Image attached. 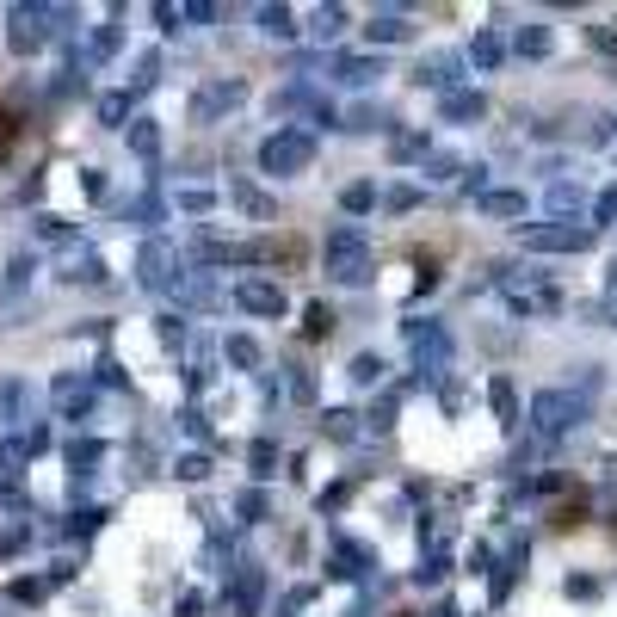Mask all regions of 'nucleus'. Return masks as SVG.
Segmentation results:
<instances>
[{"mask_svg": "<svg viewBox=\"0 0 617 617\" xmlns=\"http://www.w3.org/2000/svg\"><path fill=\"white\" fill-rule=\"evenodd\" d=\"M130 99H136L130 87H124V93H105V99H99V124H112V130H124V118H130Z\"/></svg>", "mask_w": 617, "mask_h": 617, "instance_id": "a19ab883", "label": "nucleus"}, {"mask_svg": "<svg viewBox=\"0 0 617 617\" xmlns=\"http://www.w3.org/2000/svg\"><path fill=\"white\" fill-rule=\"evenodd\" d=\"M383 371H389V365H383V358H377V352H358V358H352V365H346V377H352L358 389H377V383H383Z\"/></svg>", "mask_w": 617, "mask_h": 617, "instance_id": "72a5a7b5", "label": "nucleus"}, {"mask_svg": "<svg viewBox=\"0 0 617 617\" xmlns=\"http://www.w3.org/2000/svg\"><path fill=\"white\" fill-rule=\"evenodd\" d=\"M247 463H253V482H266V476H278V469H272V463H278V445H272V439H260V445L247 451Z\"/></svg>", "mask_w": 617, "mask_h": 617, "instance_id": "37998d69", "label": "nucleus"}, {"mask_svg": "<svg viewBox=\"0 0 617 617\" xmlns=\"http://www.w3.org/2000/svg\"><path fill=\"white\" fill-rule=\"evenodd\" d=\"M358 420H365V414H352V408H328V414H321V432H328L334 445H352V439H358Z\"/></svg>", "mask_w": 617, "mask_h": 617, "instance_id": "a878e982", "label": "nucleus"}, {"mask_svg": "<svg viewBox=\"0 0 617 617\" xmlns=\"http://www.w3.org/2000/svg\"><path fill=\"white\" fill-rule=\"evenodd\" d=\"M365 38H371L377 50H389V44H408V38H414V19H408L402 7H377V13L365 19Z\"/></svg>", "mask_w": 617, "mask_h": 617, "instance_id": "9b49d317", "label": "nucleus"}, {"mask_svg": "<svg viewBox=\"0 0 617 617\" xmlns=\"http://www.w3.org/2000/svg\"><path fill=\"white\" fill-rule=\"evenodd\" d=\"M62 284H105V260L99 253H75V260L62 266Z\"/></svg>", "mask_w": 617, "mask_h": 617, "instance_id": "cd10ccee", "label": "nucleus"}, {"mask_svg": "<svg viewBox=\"0 0 617 617\" xmlns=\"http://www.w3.org/2000/svg\"><path fill=\"white\" fill-rule=\"evenodd\" d=\"M50 395H56V408H62V420H75V426H81V420L93 414V389H87L81 377H56V389H50Z\"/></svg>", "mask_w": 617, "mask_h": 617, "instance_id": "dca6fc26", "label": "nucleus"}, {"mask_svg": "<svg viewBox=\"0 0 617 617\" xmlns=\"http://www.w3.org/2000/svg\"><path fill=\"white\" fill-rule=\"evenodd\" d=\"M179 19H186V7H167V0L155 7V25H161V31H179Z\"/></svg>", "mask_w": 617, "mask_h": 617, "instance_id": "bf43d9fd", "label": "nucleus"}, {"mask_svg": "<svg viewBox=\"0 0 617 617\" xmlns=\"http://www.w3.org/2000/svg\"><path fill=\"white\" fill-rule=\"evenodd\" d=\"M284 395H297V402H315V377H309V371H290Z\"/></svg>", "mask_w": 617, "mask_h": 617, "instance_id": "864d4df0", "label": "nucleus"}, {"mask_svg": "<svg viewBox=\"0 0 617 617\" xmlns=\"http://www.w3.org/2000/svg\"><path fill=\"white\" fill-rule=\"evenodd\" d=\"M161 216H167L161 198H130V204H124V223H136V229H155Z\"/></svg>", "mask_w": 617, "mask_h": 617, "instance_id": "58836bf2", "label": "nucleus"}, {"mask_svg": "<svg viewBox=\"0 0 617 617\" xmlns=\"http://www.w3.org/2000/svg\"><path fill=\"white\" fill-rule=\"evenodd\" d=\"M371 426H377V432H389V426H395V395H383V402L371 408Z\"/></svg>", "mask_w": 617, "mask_h": 617, "instance_id": "6e6d98bb", "label": "nucleus"}, {"mask_svg": "<svg viewBox=\"0 0 617 617\" xmlns=\"http://www.w3.org/2000/svg\"><path fill=\"white\" fill-rule=\"evenodd\" d=\"M611 81H617V68H611Z\"/></svg>", "mask_w": 617, "mask_h": 617, "instance_id": "69168bd1", "label": "nucleus"}, {"mask_svg": "<svg viewBox=\"0 0 617 617\" xmlns=\"http://www.w3.org/2000/svg\"><path fill=\"white\" fill-rule=\"evenodd\" d=\"M457 173H469V161L451 155V149H432V155L420 161V179H457Z\"/></svg>", "mask_w": 617, "mask_h": 617, "instance_id": "7c9ffc66", "label": "nucleus"}, {"mask_svg": "<svg viewBox=\"0 0 617 617\" xmlns=\"http://www.w3.org/2000/svg\"><path fill=\"white\" fill-rule=\"evenodd\" d=\"M321 272H328L334 284H371L377 260H371V235L358 223H340L328 229V241H321Z\"/></svg>", "mask_w": 617, "mask_h": 617, "instance_id": "f257e3e1", "label": "nucleus"}, {"mask_svg": "<svg viewBox=\"0 0 617 617\" xmlns=\"http://www.w3.org/2000/svg\"><path fill=\"white\" fill-rule=\"evenodd\" d=\"M99 383H112V389H124L130 377H124V365H118V358H99Z\"/></svg>", "mask_w": 617, "mask_h": 617, "instance_id": "4d7b16f0", "label": "nucleus"}, {"mask_svg": "<svg viewBox=\"0 0 617 617\" xmlns=\"http://www.w3.org/2000/svg\"><path fill=\"white\" fill-rule=\"evenodd\" d=\"M340 130H352V136H377V130H389V112H383V105H352Z\"/></svg>", "mask_w": 617, "mask_h": 617, "instance_id": "393cba45", "label": "nucleus"}, {"mask_svg": "<svg viewBox=\"0 0 617 617\" xmlns=\"http://www.w3.org/2000/svg\"><path fill=\"white\" fill-rule=\"evenodd\" d=\"M155 334H161V346H186V340H192L186 315H173V309H167V315H155Z\"/></svg>", "mask_w": 617, "mask_h": 617, "instance_id": "79ce46f5", "label": "nucleus"}, {"mask_svg": "<svg viewBox=\"0 0 617 617\" xmlns=\"http://www.w3.org/2000/svg\"><path fill=\"white\" fill-rule=\"evenodd\" d=\"M223 358H229L235 371H260L266 352H260V340H253V334H229V340H223Z\"/></svg>", "mask_w": 617, "mask_h": 617, "instance_id": "5701e85b", "label": "nucleus"}, {"mask_svg": "<svg viewBox=\"0 0 617 617\" xmlns=\"http://www.w3.org/2000/svg\"><path fill=\"white\" fill-rule=\"evenodd\" d=\"M611 278H617V260H611Z\"/></svg>", "mask_w": 617, "mask_h": 617, "instance_id": "0e129e2a", "label": "nucleus"}, {"mask_svg": "<svg viewBox=\"0 0 617 617\" xmlns=\"http://www.w3.org/2000/svg\"><path fill=\"white\" fill-rule=\"evenodd\" d=\"M173 297H179V309H216L223 290H216V272H179Z\"/></svg>", "mask_w": 617, "mask_h": 617, "instance_id": "4468645a", "label": "nucleus"}, {"mask_svg": "<svg viewBox=\"0 0 617 617\" xmlns=\"http://www.w3.org/2000/svg\"><path fill=\"white\" fill-rule=\"evenodd\" d=\"M235 303H241L247 315H284V309H290V290H284L278 278H241V284H235Z\"/></svg>", "mask_w": 617, "mask_h": 617, "instance_id": "1a4fd4ad", "label": "nucleus"}, {"mask_svg": "<svg viewBox=\"0 0 617 617\" xmlns=\"http://www.w3.org/2000/svg\"><path fill=\"white\" fill-rule=\"evenodd\" d=\"M303 334H309V340H328V334H334V309H328V303H309Z\"/></svg>", "mask_w": 617, "mask_h": 617, "instance_id": "c03bdc74", "label": "nucleus"}, {"mask_svg": "<svg viewBox=\"0 0 617 617\" xmlns=\"http://www.w3.org/2000/svg\"><path fill=\"white\" fill-rule=\"evenodd\" d=\"M235 513H241L247 525H260V519L272 513V500H266V488H241V494H235Z\"/></svg>", "mask_w": 617, "mask_h": 617, "instance_id": "4c0bfd02", "label": "nucleus"}, {"mask_svg": "<svg viewBox=\"0 0 617 617\" xmlns=\"http://www.w3.org/2000/svg\"><path fill=\"white\" fill-rule=\"evenodd\" d=\"M587 216H593V229H605V223H617V186H605V192L593 198V210H587Z\"/></svg>", "mask_w": 617, "mask_h": 617, "instance_id": "49530a36", "label": "nucleus"}, {"mask_svg": "<svg viewBox=\"0 0 617 617\" xmlns=\"http://www.w3.org/2000/svg\"><path fill=\"white\" fill-rule=\"evenodd\" d=\"M599 241V229L593 223H519V247L525 253H587Z\"/></svg>", "mask_w": 617, "mask_h": 617, "instance_id": "20e7f679", "label": "nucleus"}, {"mask_svg": "<svg viewBox=\"0 0 617 617\" xmlns=\"http://www.w3.org/2000/svg\"><path fill=\"white\" fill-rule=\"evenodd\" d=\"M593 414V402L580 389H543L531 395V432L537 439H568V432H580Z\"/></svg>", "mask_w": 617, "mask_h": 617, "instance_id": "f03ea898", "label": "nucleus"}, {"mask_svg": "<svg viewBox=\"0 0 617 617\" xmlns=\"http://www.w3.org/2000/svg\"><path fill=\"white\" fill-rule=\"evenodd\" d=\"M241 105H247V81L216 75V81H204L192 93V124H223L229 112H241Z\"/></svg>", "mask_w": 617, "mask_h": 617, "instance_id": "423d86ee", "label": "nucleus"}, {"mask_svg": "<svg viewBox=\"0 0 617 617\" xmlns=\"http://www.w3.org/2000/svg\"><path fill=\"white\" fill-rule=\"evenodd\" d=\"M105 525V506H87V513H75V525H68V531H75V537H93Z\"/></svg>", "mask_w": 617, "mask_h": 617, "instance_id": "3c124183", "label": "nucleus"}, {"mask_svg": "<svg viewBox=\"0 0 617 617\" xmlns=\"http://www.w3.org/2000/svg\"><path fill=\"white\" fill-rule=\"evenodd\" d=\"M593 44H599V50H617V25H593Z\"/></svg>", "mask_w": 617, "mask_h": 617, "instance_id": "052dcab7", "label": "nucleus"}, {"mask_svg": "<svg viewBox=\"0 0 617 617\" xmlns=\"http://www.w3.org/2000/svg\"><path fill=\"white\" fill-rule=\"evenodd\" d=\"M543 204H550V216H556V223H580V216L593 210V198H587V186H580V179H556Z\"/></svg>", "mask_w": 617, "mask_h": 617, "instance_id": "ddd939ff", "label": "nucleus"}, {"mask_svg": "<svg viewBox=\"0 0 617 617\" xmlns=\"http://www.w3.org/2000/svg\"><path fill=\"white\" fill-rule=\"evenodd\" d=\"M365 568H371V550H358V543L334 537V562H328V574H334V580H358Z\"/></svg>", "mask_w": 617, "mask_h": 617, "instance_id": "6ab92c4d", "label": "nucleus"}, {"mask_svg": "<svg viewBox=\"0 0 617 617\" xmlns=\"http://www.w3.org/2000/svg\"><path fill=\"white\" fill-rule=\"evenodd\" d=\"M253 25H260L266 38H297V13H290L284 0H278V7H260V13H253Z\"/></svg>", "mask_w": 617, "mask_h": 617, "instance_id": "b1692460", "label": "nucleus"}, {"mask_svg": "<svg viewBox=\"0 0 617 617\" xmlns=\"http://www.w3.org/2000/svg\"><path fill=\"white\" fill-rule=\"evenodd\" d=\"M395 155H402V161H426V155H432L426 130H408V136H395Z\"/></svg>", "mask_w": 617, "mask_h": 617, "instance_id": "a18cd8bd", "label": "nucleus"}, {"mask_svg": "<svg viewBox=\"0 0 617 617\" xmlns=\"http://www.w3.org/2000/svg\"><path fill=\"white\" fill-rule=\"evenodd\" d=\"M439 118H445V124H482V118H488V93H482V87L445 93V99H439Z\"/></svg>", "mask_w": 617, "mask_h": 617, "instance_id": "f8f14e48", "label": "nucleus"}, {"mask_svg": "<svg viewBox=\"0 0 617 617\" xmlns=\"http://www.w3.org/2000/svg\"><path fill=\"white\" fill-rule=\"evenodd\" d=\"M328 75H334L340 87H371V81L383 75V56H352V50H340V56L328 62Z\"/></svg>", "mask_w": 617, "mask_h": 617, "instance_id": "2eb2a0df", "label": "nucleus"}, {"mask_svg": "<svg viewBox=\"0 0 617 617\" xmlns=\"http://www.w3.org/2000/svg\"><path fill=\"white\" fill-rule=\"evenodd\" d=\"M599 593V580H587V574H568V599H593Z\"/></svg>", "mask_w": 617, "mask_h": 617, "instance_id": "13d9d810", "label": "nucleus"}, {"mask_svg": "<svg viewBox=\"0 0 617 617\" xmlns=\"http://www.w3.org/2000/svg\"><path fill=\"white\" fill-rule=\"evenodd\" d=\"M599 321H605V328H617V290H611V297H605V309H599Z\"/></svg>", "mask_w": 617, "mask_h": 617, "instance_id": "e2e57ef3", "label": "nucleus"}, {"mask_svg": "<svg viewBox=\"0 0 617 617\" xmlns=\"http://www.w3.org/2000/svg\"><path fill=\"white\" fill-rule=\"evenodd\" d=\"M136 284L155 290V297H161V290H173V284H179V247L161 241V235L142 241V253H136Z\"/></svg>", "mask_w": 617, "mask_h": 617, "instance_id": "0eeeda50", "label": "nucleus"}, {"mask_svg": "<svg viewBox=\"0 0 617 617\" xmlns=\"http://www.w3.org/2000/svg\"><path fill=\"white\" fill-rule=\"evenodd\" d=\"M118 44H124V31H118V25H99L93 38H87V62H112Z\"/></svg>", "mask_w": 617, "mask_h": 617, "instance_id": "e433bc0d", "label": "nucleus"}, {"mask_svg": "<svg viewBox=\"0 0 617 617\" xmlns=\"http://www.w3.org/2000/svg\"><path fill=\"white\" fill-rule=\"evenodd\" d=\"M408 352H414V371L432 383V377H445V365H451V334L439 328V321H408Z\"/></svg>", "mask_w": 617, "mask_h": 617, "instance_id": "39448f33", "label": "nucleus"}, {"mask_svg": "<svg viewBox=\"0 0 617 617\" xmlns=\"http://www.w3.org/2000/svg\"><path fill=\"white\" fill-rule=\"evenodd\" d=\"M38 241H75V229H68L62 216H50V210H44V216H38Z\"/></svg>", "mask_w": 617, "mask_h": 617, "instance_id": "de8ad7c7", "label": "nucleus"}, {"mask_svg": "<svg viewBox=\"0 0 617 617\" xmlns=\"http://www.w3.org/2000/svg\"><path fill=\"white\" fill-rule=\"evenodd\" d=\"M482 216H494V223H513V216H525V192H488L482 198Z\"/></svg>", "mask_w": 617, "mask_h": 617, "instance_id": "bb28decb", "label": "nucleus"}, {"mask_svg": "<svg viewBox=\"0 0 617 617\" xmlns=\"http://www.w3.org/2000/svg\"><path fill=\"white\" fill-rule=\"evenodd\" d=\"M488 402H494V420L513 432L519 426V395H513V377H488Z\"/></svg>", "mask_w": 617, "mask_h": 617, "instance_id": "412c9836", "label": "nucleus"}, {"mask_svg": "<svg viewBox=\"0 0 617 617\" xmlns=\"http://www.w3.org/2000/svg\"><path fill=\"white\" fill-rule=\"evenodd\" d=\"M445 574H451V556H445V543H432V550L420 556V568H414V580H420V587H439Z\"/></svg>", "mask_w": 617, "mask_h": 617, "instance_id": "473e14b6", "label": "nucleus"}, {"mask_svg": "<svg viewBox=\"0 0 617 617\" xmlns=\"http://www.w3.org/2000/svg\"><path fill=\"white\" fill-rule=\"evenodd\" d=\"M229 198H235V204L253 216V223H272V216H278V204H272L260 186H253V179H229Z\"/></svg>", "mask_w": 617, "mask_h": 617, "instance_id": "a211bd4d", "label": "nucleus"}, {"mask_svg": "<svg viewBox=\"0 0 617 617\" xmlns=\"http://www.w3.org/2000/svg\"><path fill=\"white\" fill-rule=\"evenodd\" d=\"M155 81H161V56H155V50H142V56L130 62V93H149Z\"/></svg>", "mask_w": 617, "mask_h": 617, "instance_id": "c9c22d12", "label": "nucleus"}, {"mask_svg": "<svg viewBox=\"0 0 617 617\" xmlns=\"http://www.w3.org/2000/svg\"><path fill=\"white\" fill-rule=\"evenodd\" d=\"M309 31H315V38H321V44H334V38H340V31H346V7H340V0H328V7H315V19H309Z\"/></svg>", "mask_w": 617, "mask_h": 617, "instance_id": "c756f323", "label": "nucleus"}, {"mask_svg": "<svg viewBox=\"0 0 617 617\" xmlns=\"http://www.w3.org/2000/svg\"><path fill=\"white\" fill-rule=\"evenodd\" d=\"M414 87H432V93H457L463 87V56L457 50H439V56H420L414 62Z\"/></svg>", "mask_w": 617, "mask_h": 617, "instance_id": "6e6552de", "label": "nucleus"}, {"mask_svg": "<svg viewBox=\"0 0 617 617\" xmlns=\"http://www.w3.org/2000/svg\"><path fill=\"white\" fill-rule=\"evenodd\" d=\"M340 210L346 216H371L377 210V186H371V179H352V186L340 192Z\"/></svg>", "mask_w": 617, "mask_h": 617, "instance_id": "2f4dec72", "label": "nucleus"}, {"mask_svg": "<svg viewBox=\"0 0 617 617\" xmlns=\"http://www.w3.org/2000/svg\"><path fill=\"white\" fill-rule=\"evenodd\" d=\"M315 167V130H297V124H278L266 142H260V173L272 179H297Z\"/></svg>", "mask_w": 617, "mask_h": 617, "instance_id": "7ed1b4c3", "label": "nucleus"}, {"mask_svg": "<svg viewBox=\"0 0 617 617\" xmlns=\"http://www.w3.org/2000/svg\"><path fill=\"white\" fill-rule=\"evenodd\" d=\"M377 204H389V210H414V204H420V186H389Z\"/></svg>", "mask_w": 617, "mask_h": 617, "instance_id": "09e8293b", "label": "nucleus"}, {"mask_svg": "<svg viewBox=\"0 0 617 617\" xmlns=\"http://www.w3.org/2000/svg\"><path fill=\"white\" fill-rule=\"evenodd\" d=\"M173 476H179V482H210V457H204V451H179V457H173Z\"/></svg>", "mask_w": 617, "mask_h": 617, "instance_id": "ea45409f", "label": "nucleus"}, {"mask_svg": "<svg viewBox=\"0 0 617 617\" xmlns=\"http://www.w3.org/2000/svg\"><path fill=\"white\" fill-rule=\"evenodd\" d=\"M68 469H75V476H93V469H99V457H105V445L99 439H68Z\"/></svg>", "mask_w": 617, "mask_h": 617, "instance_id": "c85d7f7f", "label": "nucleus"}, {"mask_svg": "<svg viewBox=\"0 0 617 617\" xmlns=\"http://www.w3.org/2000/svg\"><path fill=\"white\" fill-rule=\"evenodd\" d=\"M210 204H216V198H210L204 186H186V192H179V210H192V216H204Z\"/></svg>", "mask_w": 617, "mask_h": 617, "instance_id": "603ef678", "label": "nucleus"}, {"mask_svg": "<svg viewBox=\"0 0 617 617\" xmlns=\"http://www.w3.org/2000/svg\"><path fill=\"white\" fill-rule=\"evenodd\" d=\"M124 142H130L136 161H161V124H155V118H130V124H124Z\"/></svg>", "mask_w": 617, "mask_h": 617, "instance_id": "f3484780", "label": "nucleus"}, {"mask_svg": "<svg viewBox=\"0 0 617 617\" xmlns=\"http://www.w3.org/2000/svg\"><path fill=\"white\" fill-rule=\"evenodd\" d=\"M500 56H506V44L494 38V31H476V38H469V50H463V62H469V68H482V75H494Z\"/></svg>", "mask_w": 617, "mask_h": 617, "instance_id": "aec40b11", "label": "nucleus"}, {"mask_svg": "<svg viewBox=\"0 0 617 617\" xmlns=\"http://www.w3.org/2000/svg\"><path fill=\"white\" fill-rule=\"evenodd\" d=\"M179 426H186L192 439H210V420H204V408H186V414H179Z\"/></svg>", "mask_w": 617, "mask_h": 617, "instance_id": "5fc2aeb1", "label": "nucleus"}, {"mask_svg": "<svg viewBox=\"0 0 617 617\" xmlns=\"http://www.w3.org/2000/svg\"><path fill=\"white\" fill-rule=\"evenodd\" d=\"M198 611H204V599H198V593H186V599L173 605V617H198Z\"/></svg>", "mask_w": 617, "mask_h": 617, "instance_id": "680f3d73", "label": "nucleus"}, {"mask_svg": "<svg viewBox=\"0 0 617 617\" xmlns=\"http://www.w3.org/2000/svg\"><path fill=\"white\" fill-rule=\"evenodd\" d=\"M19 420H25V383L7 377L0 383V426H19Z\"/></svg>", "mask_w": 617, "mask_h": 617, "instance_id": "f704fd0d", "label": "nucleus"}, {"mask_svg": "<svg viewBox=\"0 0 617 617\" xmlns=\"http://www.w3.org/2000/svg\"><path fill=\"white\" fill-rule=\"evenodd\" d=\"M229 605H235L241 617H260V605H266V568H260V562L229 568Z\"/></svg>", "mask_w": 617, "mask_h": 617, "instance_id": "9d476101", "label": "nucleus"}, {"mask_svg": "<svg viewBox=\"0 0 617 617\" xmlns=\"http://www.w3.org/2000/svg\"><path fill=\"white\" fill-rule=\"evenodd\" d=\"M513 50H519V56H550V50H556V31L531 19V25H519V31H513Z\"/></svg>", "mask_w": 617, "mask_h": 617, "instance_id": "4be33fe9", "label": "nucleus"}, {"mask_svg": "<svg viewBox=\"0 0 617 617\" xmlns=\"http://www.w3.org/2000/svg\"><path fill=\"white\" fill-rule=\"evenodd\" d=\"M611 136H617V118H611V112H593V118H587V142H611Z\"/></svg>", "mask_w": 617, "mask_h": 617, "instance_id": "8fccbe9b", "label": "nucleus"}]
</instances>
